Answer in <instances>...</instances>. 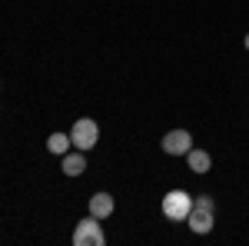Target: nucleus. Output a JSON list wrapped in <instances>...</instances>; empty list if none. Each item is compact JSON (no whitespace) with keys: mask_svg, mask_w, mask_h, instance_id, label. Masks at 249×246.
Returning a JSON list of instances; mask_svg holds the SVG:
<instances>
[{"mask_svg":"<svg viewBox=\"0 0 249 246\" xmlns=\"http://www.w3.org/2000/svg\"><path fill=\"white\" fill-rule=\"evenodd\" d=\"M190 209H193V196L186 189H170V193L163 196V216L173 220V223H186Z\"/></svg>","mask_w":249,"mask_h":246,"instance_id":"nucleus-1","label":"nucleus"},{"mask_svg":"<svg viewBox=\"0 0 249 246\" xmlns=\"http://www.w3.org/2000/svg\"><path fill=\"white\" fill-rule=\"evenodd\" d=\"M70 140H73V147L83 153H90L96 147V140H100V127H96V120L90 116H80L77 123L70 127Z\"/></svg>","mask_w":249,"mask_h":246,"instance_id":"nucleus-2","label":"nucleus"},{"mask_svg":"<svg viewBox=\"0 0 249 246\" xmlns=\"http://www.w3.org/2000/svg\"><path fill=\"white\" fill-rule=\"evenodd\" d=\"M73 243H77V246H103V243H107L103 227H100L96 216H87V220H80V223H77V229H73Z\"/></svg>","mask_w":249,"mask_h":246,"instance_id":"nucleus-3","label":"nucleus"},{"mask_svg":"<svg viewBox=\"0 0 249 246\" xmlns=\"http://www.w3.org/2000/svg\"><path fill=\"white\" fill-rule=\"evenodd\" d=\"M160 147H163L166 156H186V153L193 150V136H190V130H170L163 136Z\"/></svg>","mask_w":249,"mask_h":246,"instance_id":"nucleus-4","label":"nucleus"},{"mask_svg":"<svg viewBox=\"0 0 249 246\" xmlns=\"http://www.w3.org/2000/svg\"><path fill=\"white\" fill-rule=\"evenodd\" d=\"M213 223H216V216H213V207H196L193 203L190 216H186V227L193 229V233H199V236H206L213 229Z\"/></svg>","mask_w":249,"mask_h":246,"instance_id":"nucleus-5","label":"nucleus"},{"mask_svg":"<svg viewBox=\"0 0 249 246\" xmlns=\"http://www.w3.org/2000/svg\"><path fill=\"white\" fill-rule=\"evenodd\" d=\"M90 216H96V220L113 216V196L110 193H93L90 196Z\"/></svg>","mask_w":249,"mask_h":246,"instance_id":"nucleus-6","label":"nucleus"},{"mask_svg":"<svg viewBox=\"0 0 249 246\" xmlns=\"http://www.w3.org/2000/svg\"><path fill=\"white\" fill-rule=\"evenodd\" d=\"M60 160H63V167H60V170H63V176H80V173L87 170V153H83V150L63 153Z\"/></svg>","mask_w":249,"mask_h":246,"instance_id":"nucleus-7","label":"nucleus"},{"mask_svg":"<svg viewBox=\"0 0 249 246\" xmlns=\"http://www.w3.org/2000/svg\"><path fill=\"white\" fill-rule=\"evenodd\" d=\"M186 163H190V170L196 173V176H203V173H210V167H213V156L206 150H196L193 147L190 153H186Z\"/></svg>","mask_w":249,"mask_h":246,"instance_id":"nucleus-8","label":"nucleus"},{"mask_svg":"<svg viewBox=\"0 0 249 246\" xmlns=\"http://www.w3.org/2000/svg\"><path fill=\"white\" fill-rule=\"evenodd\" d=\"M70 147H73L70 133H50V136H47V150L53 153V156H63V153H70Z\"/></svg>","mask_w":249,"mask_h":246,"instance_id":"nucleus-9","label":"nucleus"},{"mask_svg":"<svg viewBox=\"0 0 249 246\" xmlns=\"http://www.w3.org/2000/svg\"><path fill=\"white\" fill-rule=\"evenodd\" d=\"M243 43H246V50H249V34H246V40H243Z\"/></svg>","mask_w":249,"mask_h":246,"instance_id":"nucleus-10","label":"nucleus"}]
</instances>
